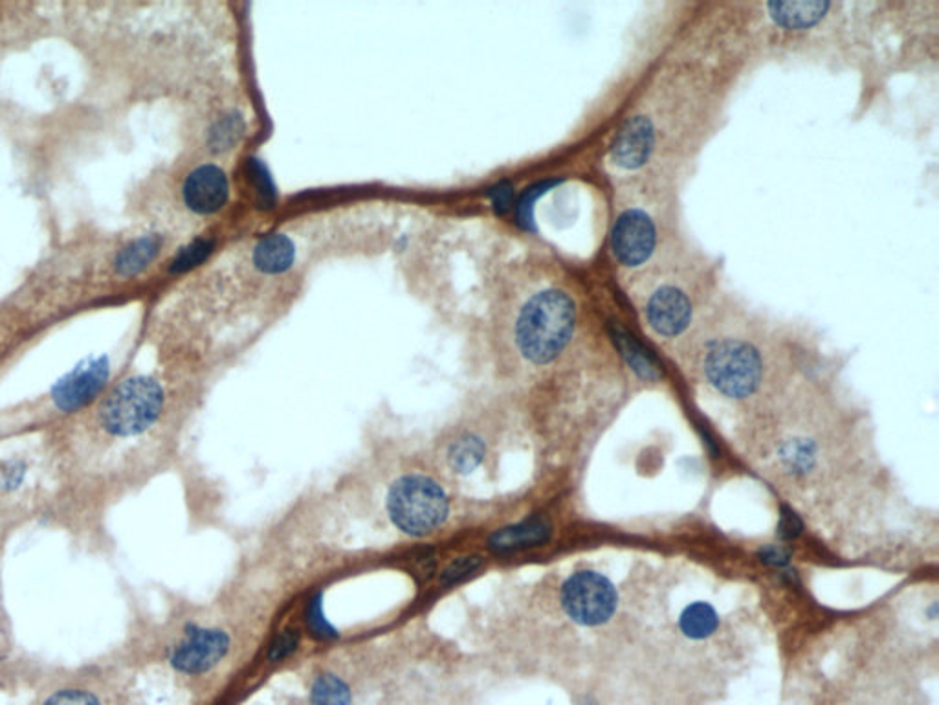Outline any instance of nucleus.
Here are the masks:
<instances>
[{"mask_svg":"<svg viewBox=\"0 0 939 705\" xmlns=\"http://www.w3.org/2000/svg\"><path fill=\"white\" fill-rule=\"evenodd\" d=\"M309 705H353L351 687L338 674H317L312 682Z\"/></svg>","mask_w":939,"mask_h":705,"instance_id":"nucleus-15","label":"nucleus"},{"mask_svg":"<svg viewBox=\"0 0 939 705\" xmlns=\"http://www.w3.org/2000/svg\"><path fill=\"white\" fill-rule=\"evenodd\" d=\"M232 639L223 628L187 623L167 653L173 669L184 676H200L215 669L228 656Z\"/></svg>","mask_w":939,"mask_h":705,"instance_id":"nucleus-7","label":"nucleus"},{"mask_svg":"<svg viewBox=\"0 0 939 705\" xmlns=\"http://www.w3.org/2000/svg\"><path fill=\"white\" fill-rule=\"evenodd\" d=\"M624 291L644 331L659 344L679 350L725 287L720 263L691 245Z\"/></svg>","mask_w":939,"mask_h":705,"instance_id":"nucleus-4","label":"nucleus"},{"mask_svg":"<svg viewBox=\"0 0 939 705\" xmlns=\"http://www.w3.org/2000/svg\"><path fill=\"white\" fill-rule=\"evenodd\" d=\"M813 340L805 325L725 288L677 351L720 398L760 404L808 375Z\"/></svg>","mask_w":939,"mask_h":705,"instance_id":"nucleus-2","label":"nucleus"},{"mask_svg":"<svg viewBox=\"0 0 939 705\" xmlns=\"http://www.w3.org/2000/svg\"><path fill=\"white\" fill-rule=\"evenodd\" d=\"M694 245L686 235L679 189L615 183L609 254L623 288Z\"/></svg>","mask_w":939,"mask_h":705,"instance_id":"nucleus-3","label":"nucleus"},{"mask_svg":"<svg viewBox=\"0 0 939 705\" xmlns=\"http://www.w3.org/2000/svg\"><path fill=\"white\" fill-rule=\"evenodd\" d=\"M42 705H104L94 691L85 687H62L48 696Z\"/></svg>","mask_w":939,"mask_h":705,"instance_id":"nucleus-20","label":"nucleus"},{"mask_svg":"<svg viewBox=\"0 0 939 705\" xmlns=\"http://www.w3.org/2000/svg\"><path fill=\"white\" fill-rule=\"evenodd\" d=\"M297 647H300V634H297L296 628H283L271 643L266 659L271 664H281V662L291 658L292 654L296 653Z\"/></svg>","mask_w":939,"mask_h":705,"instance_id":"nucleus-19","label":"nucleus"},{"mask_svg":"<svg viewBox=\"0 0 939 705\" xmlns=\"http://www.w3.org/2000/svg\"><path fill=\"white\" fill-rule=\"evenodd\" d=\"M166 248V239L160 234H146L129 241L116 252L113 260V272L120 280H133L140 276L153 263L160 257Z\"/></svg>","mask_w":939,"mask_h":705,"instance_id":"nucleus-9","label":"nucleus"},{"mask_svg":"<svg viewBox=\"0 0 939 705\" xmlns=\"http://www.w3.org/2000/svg\"><path fill=\"white\" fill-rule=\"evenodd\" d=\"M252 265L265 276H277L291 271L297 260V246L291 235L268 234L252 248Z\"/></svg>","mask_w":939,"mask_h":705,"instance_id":"nucleus-11","label":"nucleus"},{"mask_svg":"<svg viewBox=\"0 0 939 705\" xmlns=\"http://www.w3.org/2000/svg\"><path fill=\"white\" fill-rule=\"evenodd\" d=\"M0 356H2V353H0Z\"/></svg>","mask_w":939,"mask_h":705,"instance_id":"nucleus-23","label":"nucleus"},{"mask_svg":"<svg viewBox=\"0 0 939 705\" xmlns=\"http://www.w3.org/2000/svg\"><path fill=\"white\" fill-rule=\"evenodd\" d=\"M550 531L552 528L546 518H529L524 522L493 531L488 538V548L493 554H516V551L546 544L550 538Z\"/></svg>","mask_w":939,"mask_h":705,"instance_id":"nucleus-10","label":"nucleus"},{"mask_svg":"<svg viewBox=\"0 0 939 705\" xmlns=\"http://www.w3.org/2000/svg\"><path fill=\"white\" fill-rule=\"evenodd\" d=\"M487 443L472 430L453 435L444 449V463L457 476H470L483 466L487 458Z\"/></svg>","mask_w":939,"mask_h":705,"instance_id":"nucleus-12","label":"nucleus"},{"mask_svg":"<svg viewBox=\"0 0 939 705\" xmlns=\"http://www.w3.org/2000/svg\"><path fill=\"white\" fill-rule=\"evenodd\" d=\"M244 135V118L237 110L223 112L212 121L206 131V146L212 153H224L234 149Z\"/></svg>","mask_w":939,"mask_h":705,"instance_id":"nucleus-14","label":"nucleus"},{"mask_svg":"<svg viewBox=\"0 0 939 705\" xmlns=\"http://www.w3.org/2000/svg\"><path fill=\"white\" fill-rule=\"evenodd\" d=\"M213 248H215V241L209 239V237L193 239L192 243H187L173 256L169 267H167V274L169 276H183L187 272L195 271L203 263L208 262Z\"/></svg>","mask_w":939,"mask_h":705,"instance_id":"nucleus-16","label":"nucleus"},{"mask_svg":"<svg viewBox=\"0 0 939 705\" xmlns=\"http://www.w3.org/2000/svg\"><path fill=\"white\" fill-rule=\"evenodd\" d=\"M385 509L394 528L410 537H428L447 523L450 500L437 481L424 474L400 476L391 486Z\"/></svg>","mask_w":939,"mask_h":705,"instance_id":"nucleus-5","label":"nucleus"},{"mask_svg":"<svg viewBox=\"0 0 939 705\" xmlns=\"http://www.w3.org/2000/svg\"><path fill=\"white\" fill-rule=\"evenodd\" d=\"M485 565V559L481 555H467V557H457L450 565L442 570L441 586L450 588V586L459 585L461 580L468 579L470 575L481 570Z\"/></svg>","mask_w":939,"mask_h":705,"instance_id":"nucleus-17","label":"nucleus"},{"mask_svg":"<svg viewBox=\"0 0 939 705\" xmlns=\"http://www.w3.org/2000/svg\"><path fill=\"white\" fill-rule=\"evenodd\" d=\"M681 633L691 639H708L720 628V616L716 608L708 603H692L686 606L679 617Z\"/></svg>","mask_w":939,"mask_h":705,"instance_id":"nucleus-13","label":"nucleus"},{"mask_svg":"<svg viewBox=\"0 0 939 705\" xmlns=\"http://www.w3.org/2000/svg\"><path fill=\"white\" fill-rule=\"evenodd\" d=\"M306 628L311 630L312 636L317 639H333L336 638V628L331 625L325 611H323L322 599L314 597L305 610Z\"/></svg>","mask_w":939,"mask_h":705,"instance_id":"nucleus-18","label":"nucleus"},{"mask_svg":"<svg viewBox=\"0 0 939 705\" xmlns=\"http://www.w3.org/2000/svg\"><path fill=\"white\" fill-rule=\"evenodd\" d=\"M736 70L694 48L666 58L624 112L607 149L615 183L679 189L722 131Z\"/></svg>","mask_w":939,"mask_h":705,"instance_id":"nucleus-1","label":"nucleus"},{"mask_svg":"<svg viewBox=\"0 0 939 705\" xmlns=\"http://www.w3.org/2000/svg\"><path fill=\"white\" fill-rule=\"evenodd\" d=\"M561 608L581 627H600L617 610L618 594L612 580L597 571H576L561 586Z\"/></svg>","mask_w":939,"mask_h":705,"instance_id":"nucleus-6","label":"nucleus"},{"mask_svg":"<svg viewBox=\"0 0 939 705\" xmlns=\"http://www.w3.org/2000/svg\"><path fill=\"white\" fill-rule=\"evenodd\" d=\"M232 195L229 178L221 166L198 164L189 169L180 184V200L189 214L212 217L226 208Z\"/></svg>","mask_w":939,"mask_h":705,"instance_id":"nucleus-8","label":"nucleus"},{"mask_svg":"<svg viewBox=\"0 0 939 705\" xmlns=\"http://www.w3.org/2000/svg\"><path fill=\"white\" fill-rule=\"evenodd\" d=\"M250 180L254 184V188L260 192L261 199L266 203H274V188H272L271 173L260 163V160H250L248 166Z\"/></svg>","mask_w":939,"mask_h":705,"instance_id":"nucleus-21","label":"nucleus"},{"mask_svg":"<svg viewBox=\"0 0 939 705\" xmlns=\"http://www.w3.org/2000/svg\"><path fill=\"white\" fill-rule=\"evenodd\" d=\"M510 203V189L509 188H496L492 192V206L498 214H503L505 209L509 208Z\"/></svg>","mask_w":939,"mask_h":705,"instance_id":"nucleus-22","label":"nucleus"}]
</instances>
